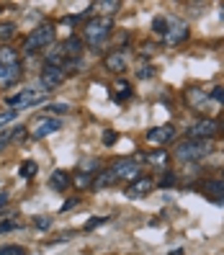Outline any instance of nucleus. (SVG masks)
<instances>
[{"mask_svg":"<svg viewBox=\"0 0 224 255\" xmlns=\"http://www.w3.org/2000/svg\"><path fill=\"white\" fill-rule=\"evenodd\" d=\"M111 28H113L111 18H103V16L88 18V21H85V26H83V39H85L88 44H91V47H96V49H98L101 44L109 39Z\"/></svg>","mask_w":224,"mask_h":255,"instance_id":"nucleus-1","label":"nucleus"},{"mask_svg":"<svg viewBox=\"0 0 224 255\" xmlns=\"http://www.w3.org/2000/svg\"><path fill=\"white\" fill-rule=\"evenodd\" d=\"M209 152H212V142H206V139H186V142H178L175 144V157L181 160V162H196L201 157H206Z\"/></svg>","mask_w":224,"mask_h":255,"instance_id":"nucleus-2","label":"nucleus"},{"mask_svg":"<svg viewBox=\"0 0 224 255\" xmlns=\"http://www.w3.org/2000/svg\"><path fill=\"white\" fill-rule=\"evenodd\" d=\"M54 41V26L52 23H41V26H36L31 34H28V39H26V44H23V52L26 54H34V52H39L41 47H49V44Z\"/></svg>","mask_w":224,"mask_h":255,"instance_id":"nucleus-3","label":"nucleus"},{"mask_svg":"<svg viewBox=\"0 0 224 255\" xmlns=\"http://www.w3.org/2000/svg\"><path fill=\"white\" fill-rule=\"evenodd\" d=\"M109 170L116 175V181H137V178L142 175V168H139V160L137 157H121V160H116Z\"/></svg>","mask_w":224,"mask_h":255,"instance_id":"nucleus-4","label":"nucleus"},{"mask_svg":"<svg viewBox=\"0 0 224 255\" xmlns=\"http://www.w3.org/2000/svg\"><path fill=\"white\" fill-rule=\"evenodd\" d=\"M219 122H214V119H199V122H193L188 134H191V139H206V142H212L217 134H219Z\"/></svg>","mask_w":224,"mask_h":255,"instance_id":"nucleus-5","label":"nucleus"},{"mask_svg":"<svg viewBox=\"0 0 224 255\" xmlns=\"http://www.w3.org/2000/svg\"><path fill=\"white\" fill-rule=\"evenodd\" d=\"M39 83L47 88V91H54V88H59L65 83V67H49L44 65L41 72H39Z\"/></svg>","mask_w":224,"mask_h":255,"instance_id":"nucleus-6","label":"nucleus"},{"mask_svg":"<svg viewBox=\"0 0 224 255\" xmlns=\"http://www.w3.org/2000/svg\"><path fill=\"white\" fill-rule=\"evenodd\" d=\"M175 139V127L173 124H162V127H152L147 131V142L149 144H157V147H165L168 142Z\"/></svg>","mask_w":224,"mask_h":255,"instance_id":"nucleus-7","label":"nucleus"},{"mask_svg":"<svg viewBox=\"0 0 224 255\" xmlns=\"http://www.w3.org/2000/svg\"><path fill=\"white\" fill-rule=\"evenodd\" d=\"M155 186H157V183H155L149 175H139L137 181H131V183H129L126 193H129L131 199H142V196H147V193H152Z\"/></svg>","mask_w":224,"mask_h":255,"instance_id":"nucleus-8","label":"nucleus"},{"mask_svg":"<svg viewBox=\"0 0 224 255\" xmlns=\"http://www.w3.org/2000/svg\"><path fill=\"white\" fill-rule=\"evenodd\" d=\"M41 98H44V93L34 91V88H26V91H21L18 96L8 98V103H10L13 109H26V106H34V103H39Z\"/></svg>","mask_w":224,"mask_h":255,"instance_id":"nucleus-9","label":"nucleus"},{"mask_svg":"<svg viewBox=\"0 0 224 255\" xmlns=\"http://www.w3.org/2000/svg\"><path fill=\"white\" fill-rule=\"evenodd\" d=\"M186 39H188V23H186V21H178V18H170L165 41H168V44H181V41H186Z\"/></svg>","mask_w":224,"mask_h":255,"instance_id":"nucleus-10","label":"nucleus"},{"mask_svg":"<svg viewBox=\"0 0 224 255\" xmlns=\"http://www.w3.org/2000/svg\"><path fill=\"white\" fill-rule=\"evenodd\" d=\"M103 67H106L109 72H113V75L124 72V70H126V57H124V52H109L106 57H103Z\"/></svg>","mask_w":224,"mask_h":255,"instance_id":"nucleus-11","label":"nucleus"},{"mask_svg":"<svg viewBox=\"0 0 224 255\" xmlns=\"http://www.w3.org/2000/svg\"><path fill=\"white\" fill-rule=\"evenodd\" d=\"M59 119H41V122L36 124V129H34V137L36 139H41V137H49V134H54V131H59Z\"/></svg>","mask_w":224,"mask_h":255,"instance_id":"nucleus-12","label":"nucleus"},{"mask_svg":"<svg viewBox=\"0 0 224 255\" xmlns=\"http://www.w3.org/2000/svg\"><path fill=\"white\" fill-rule=\"evenodd\" d=\"M21 65H13V67H0V88H8L13 83H18L21 78Z\"/></svg>","mask_w":224,"mask_h":255,"instance_id":"nucleus-13","label":"nucleus"},{"mask_svg":"<svg viewBox=\"0 0 224 255\" xmlns=\"http://www.w3.org/2000/svg\"><path fill=\"white\" fill-rule=\"evenodd\" d=\"M144 160L149 165H155V168H165L170 162V155H168V149H152V152H144Z\"/></svg>","mask_w":224,"mask_h":255,"instance_id":"nucleus-14","label":"nucleus"},{"mask_svg":"<svg viewBox=\"0 0 224 255\" xmlns=\"http://www.w3.org/2000/svg\"><path fill=\"white\" fill-rule=\"evenodd\" d=\"M70 183H72V178H70L67 170H54L52 178H49V186L54 191H65V188H70Z\"/></svg>","mask_w":224,"mask_h":255,"instance_id":"nucleus-15","label":"nucleus"},{"mask_svg":"<svg viewBox=\"0 0 224 255\" xmlns=\"http://www.w3.org/2000/svg\"><path fill=\"white\" fill-rule=\"evenodd\" d=\"M113 183H116V175H113L111 170H101V173H96V178H93V188H96V191L111 188Z\"/></svg>","mask_w":224,"mask_h":255,"instance_id":"nucleus-16","label":"nucleus"},{"mask_svg":"<svg viewBox=\"0 0 224 255\" xmlns=\"http://www.w3.org/2000/svg\"><path fill=\"white\" fill-rule=\"evenodd\" d=\"M62 52H65V57H75V59H78V57L83 54V39H78V36L67 39V41L62 44Z\"/></svg>","mask_w":224,"mask_h":255,"instance_id":"nucleus-17","label":"nucleus"},{"mask_svg":"<svg viewBox=\"0 0 224 255\" xmlns=\"http://www.w3.org/2000/svg\"><path fill=\"white\" fill-rule=\"evenodd\" d=\"M93 178H96V173H88V170H80V173H75V178H72V183H75V188H93Z\"/></svg>","mask_w":224,"mask_h":255,"instance_id":"nucleus-18","label":"nucleus"},{"mask_svg":"<svg viewBox=\"0 0 224 255\" xmlns=\"http://www.w3.org/2000/svg\"><path fill=\"white\" fill-rule=\"evenodd\" d=\"M18 65V52L13 47H3L0 49V67H13Z\"/></svg>","mask_w":224,"mask_h":255,"instance_id":"nucleus-19","label":"nucleus"},{"mask_svg":"<svg viewBox=\"0 0 224 255\" xmlns=\"http://www.w3.org/2000/svg\"><path fill=\"white\" fill-rule=\"evenodd\" d=\"M204 193H206V196H214L217 201H222V196H224V181H206L204 183Z\"/></svg>","mask_w":224,"mask_h":255,"instance_id":"nucleus-20","label":"nucleus"},{"mask_svg":"<svg viewBox=\"0 0 224 255\" xmlns=\"http://www.w3.org/2000/svg\"><path fill=\"white\" fill-rule=\"evenodd\" d=\"M186 98H188L191 106L201 109V106H206V98H209V93H204V91H188V93H186Z\"/></svg>","mask_w":224,"mask_h":255,"instance_id":"nucleus-21","label":"nucleus"},{"mask_svg":"<svg viewBox=\"0 0 224 255\" xmlns=\"http://www.w3.org/2000/svg\"><path fill=\"white\" fill-rule=\"evenodd\" d=\"M96 8L101 13H106V16H111V13H116L121 8V3H118V0H101V3H96Z\"/></svg>","mask_w":224,"mask_h":255,"instance_id":"nucleus-22","label":"nucleus"},{"mask_svg":"<svg viewBox=\"0 0 224 255\" xmlns=\"http://www.w3.org/2000/svg\"><path fill=\"white\" fill-rule=\"evenodd\" d=\"M36 170H39V168H36V162H34V160H26V162L21 165V170H18V173H21V178L31 181V178L36 175Z\"/></svg>","mask_w":224,"mask_h":255,"instance_id":"nucleus-23","label":"nucleus"},{"mask_svg":"<svg viewBox=\"0 0 224 255\" xmlns=\"http://www.w3.org/2000/svg\"><path fill=\"white\" fill-rule=\"evenodd\" d=\"M168 26H170V18H165V16H157V18L152 21L155 34H160V36H165V34H168Z\"/></svg>","mask_w":224,"mask_h":255,"instance_id":"nucleus-24","label":"nucleus"},{"mask_svg":"<svg viewBox=\"0 0 224 255\" xmlns=\"http://www.w3.org/2000/svg\"><path fill=\"white\" fill-rule=\"evenodd\" d=\"M116 91H118L116 101H124V98H129V96H131V88H129V83H126V80H116Z\"/></svg>","mask_w":224,"mask_h":255,"instance_id":"nucleus-25","label":"nucleus"},{"mask_svg":"<svg viewBox=\"0 0 224 255\" xmlns=\"http://www.w3.org/2000/svg\"><path fill=\"white\" fill-rule=\"evenodd\" d=\"M13 36H16V26H13V23H0V39L10 41Z\"/></svg>","mask_w":224,"mask_h":255,"instance_id":"nucleus-26","label":"nucleus"},{"mask_svg":"<svg viewBox=\"0 0 224 255\" xmlns=\"http://www.w3.org/2000/svg\"><path fill=\"white\" fill-rule=\"evenodd\" d=\"M175 183H178V178H175V173H173V170H168L165 175L160 178V186H162V188H173Z\"/></svg>","mask_w":224,"mask_h":255,"instance_id":"nucleus-27","label":"nucleus"},{"mask_svg":"<svg viewBox=\"0 0 224 255\" xmlns=\"http://www.w3.org/2000/svg\"><path fill=\"white\" fill-rule=\"evenodd\" d=\"M0 255H26V250L21 245H3L0 248Z\"/></svg>","mask_w":224,"mask_h":255,"instance_id":"nucleus-28","label":"nucleus"},{"mask_svg":"<svg viewBox=\"0 0 224 255\" xmlns=\"http://www.w3.org/2000/svg\"><path fill=\"white\" fill-rule=\"evenodd\" d=\"M21 227V219H5L0 222V232H10V230H18Z\"/></svg>","mask_w":224,"mask_h":255,"instance_id":"nucleus-29","label":"nucleus"},{"mask_svg":"<svg viewBox=\"0 0 224 255\" xmlns=\"http://www.w3.org/2000/svg\"><path fill=\"white\" fill-rule=\"evenodd\" d=\"M44 111H47V114H67L70 106H67V103H52V106H47Z\"/></svg>","mask_w":224,"mask_h":255,"instance_id":"nucleus-30","label":"nucleus"},{"mask_svg":"<svg viewBox=\"0 0 224 255\" xmlns=\"http://www.w3.org/2000/svg\"><path fill=\"white\" fill-rule=\"evenodd\" d=\"M34 227L36 230H49L52 227V219L49 217H34Z\"/></svg>","mask_w":224,"mask_h":255,"instance_id":"nucleus-31","label":"nucleus"},{"mask_svg":"<svg viewBox=\"0 0 224 255\" xmlns=\"http://www.w3.org/2000/svg\"><path fill=\"white\" fill-rule=\"evenodd\" d=\"M152 75H155V67H152V65H142V67H139V72H137V78H142V80H149Z\"/></svg>","mask_w":224,"mask_h":255,"instance_id":"nucleus-32","label":"nucleus"},{"mask_svg":"<svg viewBox=\"0 0 224 255\" xmlns=\"http://www.w3.org/2000/svg\"><path fill=\"white\" fill-rule=\"evenodd\" d=\"M10 134H13V142H23V139L28 137V131H26V127H16V129H13Z\"/></svg>","mask_w":224,"mask_h":255,"instance_id":"nucleus-33","label":"nucleus"},{"mask_svg":"<svg viewBox=\"0 0 224 255\" xmlns=\"http://www.w3.org/2000/svg\"><path fill=\"white\" fill-rule=\"evenodd\" d=\"M116 139H118V137H116V131H113V129L103 131V144H106V147H113V144H116Z\"/></svg>","mask_w":224,"mask_h":255,"instance_id":"nucleus-34","label":"nucleus"},{"mask_svg":"<svg viewBox=\"0 0 224 255\" xmlns=\"http://www.w3.org/2000/svg\"><path fill=\"white\" fill-rule=\"evenodd\" d=\"M109 222V217H96V219H91L85 224V230H96V227H101V224H106Z\"/></svg>","mask_w":224,"mask_h":255,"instance_id":"nucleus-35","label":"nucleus"},{"mask_svg":"<svg viewBox=\"0 0 224 255\" xmlns=\"http://www.w3.org/2000/svg\"><path fill=\"white\" fill-rule=\"evenodd\" d=\"M16 109H10V111H5V114H0V127H3V124H8V122H13V119H16Z\"/></svg>","mask_w":224,"mask_h":255,"instance_id":"nucleus-36","label":"nucleus"},{"mask_svg":"<svg viewBox=\"0 0 224 255\" xmlns=\"http://www.w3.org/2000/svg\"><path fill=\"white\" fill-rule=\"evenodd\" d=\"M10 142H13V134H10V131H3V134H0V149H5Z\"/></svg>","mask_w":224,"mask_h":255,"instance_id":"nucleus-37","label":"nucleus"},{"mask_svg":"<svg viewBox=\"0 0 224 255\" xmlns=\"http://www.w3.org/2000/svg\"><path fill=\"white\" fill-rule=\"evenodd\" d=\"M209 96H212L217 103H222V106H224V88H214V91L209 93Z\"/></svg>","mask_w":224,"mask_h":255,"instance_id":"nucleus-38","label":"nucleus"},{"mask_svg":"<svg viewBox=\"0 0 224 255\" xmlns=\"http://www.w3.org/2000/svg\"><path fill=\"white\" fill-rule=\"evenodd\" d=\"M75 204H78V199H70V201H65V204H62V212H67V209H72Z\"/></svg>","mask_w":224,"mask_h":255,"instance_id":"nucleus-39","label":"nucleus"},{"mask_svg":"<svg viewBox=\"0 0 224 255\" xmlns=\"http://www.w3.org/2000/svg\"><path fill=\"white\" fill-rule=\"evenodd\" d=\"M8 204V193H0V209H3Z\"/></svg>","mask_w":224,"mask_h":255,"instance_id":"nucleus-40","label":"nucleus"},{"mask_svg":"<svg viewBox=\"0 0 224 255\" xmlns=\"http://www.w3.org/2000/svg\"><path fill=\"white\" fill-rule=\"evenodd\" d=\"M170 255H183V250H173Z\"/></svg>","mask_w":224,"mask_h":255,"instance_id":"nucleus-41","label":"nucleus"},{"mask_svg":"<svg viewBox=\"0 0 224 255\" xmlns=\"http://www.w3.org/2000/svg\"><path fill=\"white\" fill-rule=\"evenodd\" d=\"M222 181H224V170H222Z\"/></svg>","mask_w":224,"mask_h":255,"instance_id":"nucleus-42","label":"nucleus"},{"mask_svg":"<svg viewBox=\"0 0 224 255\" xmlns=\"http://www.w3.org/2000/svg\"><path fill=\"white\" fill-rule=\"evenodd\" d=\"M222 131H224V124H222Z\"/></svg>","mask_w":224,"mask_h":255,"instance_id":"nucleus-43","label":"nucleus"}]
</instances>
